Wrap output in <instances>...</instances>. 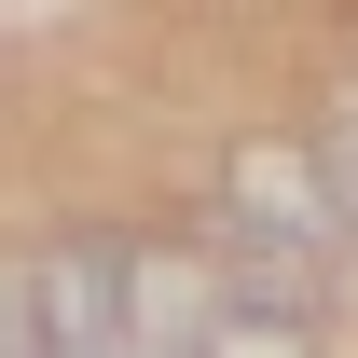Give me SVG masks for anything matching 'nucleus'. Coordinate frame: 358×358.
<instances>
[{"mask_svg":"<svg viewBox=\"0 0 358 358\" xmlns=\"http://www.w3.org/2000/svg\"><path fill=\"white\" fill-rule=\"evenodd\" d=\"M221 234H234V303H289L317 317V275H331V248H345V207H331V166L317 152H289V138H248L221 179Z\"/></svg>","mask_w":358,"mask_h":358,"instance_id":"obj_1","label":"nucleus"},{"mask_svg":"<svg viewBox=\"0 0 358 358\" xmlns=\"http://www.w3.org/2000/svg\"><path fill=\"white\" fill-rule=\"evenodd\" d=\"M193 358H317V317H289V303H234Z\"/></svg>","mask_w":358,"mask_h":358,"instance_id":"obj_2","label":"nucleus"},{"mask_svg":"<svg viewBox=\"0 0 358 358\" xmlns=\"http://www.w3.org/2000/svg\"><path fill=\"white\" fill-rule=\"evenodd\" d=\"M0 358H55L42 345V275L28 262H0Z\"/></svg>","mask_w":358,"mask_h":358,"instance_id":"obj_3","label":"nucleus"},{"mask_svg":"<svg viewBox=\"0 0 358 358\" xmlns=\"http://www.w3.org/2000/svg\"><path fill=\"white\" fill-rule=\"evenodd\" d=\"M317 166H331V207H345V234H358V124L331 138V152H317Z\"/></svg>","mask_w":358,"mask_h":358,"instance_id":"obj_4","label":"nucleus"},{"mask_svg":"<svg viewBox=\"0 0 358 358\" xmlns=\"http://www.w3.org/2000/svg\"><path fill=\"white\" fill-rule=\"evenodd\" d=\"M110 358H166V345H138V331H124V345H110Z\"/></svg>","mask_w":358,"mask_h":358,"instance_id":"obj_5","label":"nucleus"}]
</instances>
